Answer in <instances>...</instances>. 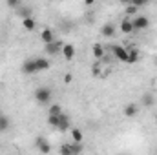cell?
Instances as JSON below:
<instances>
[{
	"mask_svg": "<svg viewBox=\"0 0 157 155\" xmlns=\"http://www.w3.org/2000/svg\"><path fill=\"white\" fill-rule=\"evenodd\" d=\"M60 53H62L64 60H73V59H75V53H77V49H75V46H73V44H64Z\"/></svg>",
	"mask_w": 157,
	"mask_h": 155,
	"instance_id": "7",
	"label": "cell"
},
{
	"mask_svg": "<svg viewBox=\"0 0 157 155\" xmlns=\"http://www.w3.org/2000/svg\"><path fill=\"white\" fill-rule=\"evenodd\" d=\"M40 40L44 42V46H46V44H51V42H55L53 29H49V28H44V29L40 31Z\"/></svg>",
	"mask_w": 157,
	"mask_h": 155,
	"instance_id": "12",
	"label": "cell"
},
{
	"mask_svg": "<svg viewBox=\"0 0 157 155\" xmlns=\"http://www.w3.org/2000/svg\"><path fill=\"white\" fill-rule=\"evenodd\" d=\"M119 29L124 33V35H130V33H133V24H132V18H122L121 20V24H119Z\"/></svg>",
	"mask_w": 157,
	"mask_h": 155,
	"instance_id": "11",
	"label": "cell"
},
{
	"mask_svg": "<svg viewBox=\"0 0 157 155\" xmlns=\"http://www.w3.org/2000/svg\"><path fill=\"white\" fill-rule=\"evenodd\" d=\"M70 148H71V153H73V155L82 153V150H84L82 142H70Z\"/></svg>",
	"mask_w": 157,
	"mask_h": 155,
	"instance_id": "22",
	"label": "cell"
},
{
	"mask_svg": "<svg viewBox=\"0 0 157 155\" xmlns=\"http://www.w3.org/2000/svg\"><path fill=\"white\" fill-rule=\"evenodd\" d=\"M91 73H93V77H101V75H102L101 66H99V64H93V66H91Z\"/></svg>",
	"mask_w": 157,
	"mask_h": 155,
	"instance_id": "26",
	"label": "cell"
},
{
	"mask_svg": "<svg viewBox=\"0 0 157 155\" xmlns=\"http://www.w3.org/2000/svg\"><path fill=\"white\" fill-rule=\"evenodd\" d=\"M139 104L137 102H128L126 106H124V117H128V119H133V117L139 113Z\"/></svg>",
	"mask_w": 157,
	"mask_h": 155,
	"instance_id": "9",
	"label": "cell"
},
{
	"mask_svg": "<svg viewBox=\"0 0 157 155\" xmlns=\"http://www.w3.org/2000/svg\"><path fill=\"white\" fill-rule=\"evenodd\" d=\"M130 4H132V6H135L137 9H139V7H143V6H146V2H144V0H132Z\"/></svg>",
	"mask_w": 157,
	"mask_h": 155,
	"instance_id": "27",
	"label": "cell"
},
{
	"mask_svg": "<svg viewBox=\"0 0 157 155\" xmlns=\"http://www.w3.org/2000/svg\"><path fill=\"white\" fill-rule=\"evenodd\" d=\"M64 113L62 112V108H60V104H49V108H48V115H55V117H60Z\"/></svg>",
	"mask_w": 157,
	"mask_h": 155,
	"instance_id": "19",
	"label": "cell"
},
{
	"mask_svg": "<svg viewBox=\"0 0 157 155\" xmlns=\"http://www.w3.org/2000/svg\"><path fill=\"white\" fill-rule=\"evenodd\" d=\"M59 153L60 155H73L71 153V148H70V142H64V144L59 148Z\"/></svg>",
	"mask_w": 157,
	"mask_h": 155,
	"instance_id": "23",
	"label": "cell"
},
{
	"mask_svg": "<svg viewBox=\"0 0 157 155\" xmlns=\"http://www.w3.org/2000/svg\"><path fill=\"white\" fill-rule=\"evenodd\" d=\"M126 15H137V7H135V6H132V4H130V6H128V7H126Z\"/></svg>",
	"mask_w": 157,
	"mask_h": 155,
	"instance_id": "28",
	"label": "cell"
},
{
	"mask_svg": "<svg viewBox=\"0 0 157 155\" xmlns=\"http://www.w3.org/2000/svg\"><path fill=\"white\" fill-rule=\"evenodd\" d=\"M51 99H53V91H51V88H48V86H40L35 89V100L39 102V104H51Z\"/></svg>",
	"mask_w": 157,
	"mask_h": 155,
	"instance_id": "1",
	"label": "cell"
},
{
	"mask_svg": "<svg viewBox=\"0 0 157 155\" xmlns=\"http://www.w3.org/2000/svg\"><path fill=\"white\" fill-rule=\"evenodd\" d=\"M35 66H37V71H46V70H49V66H51V62H49V59H46V57H35Z\"/></svg>",
	"mask_w": 157,
	"mask_h": 155,
	"instance_id": "10",
	"label": "cell"
},
{
	"mask_svg": "<svg viewBox=\"0 0 157 155\" xmlns=\"http://www.w3.org/2000/svg\"><path fill=\"white\" fill-rule=\"evenodd\" d=\"M155 62H157V59H155Z\"/></svg>",
	"mask_w": 157,
	"mask_h": 155,
	"instance_id": "30",
	"label": "cell"
},
{
	"mask_svg": "<svg viewBox=\"0 0 157 155\" xmlns=\"http://www.w3.org/2000/svg\"><path fill=\"white\" fill-rule=\"evenodd\" d=\"M35 148L44 155L51 153V144H49V141H48L46 137H37V139H35Z\"/></svg>",
	"mask_w": 157,
	"mask_h": 155,
	"instance_id": "4",
	"label": "cell"
},
{
	"mask_svg": "<svg viewBox=\"0 0 157 155\" xmlns=\"http://www.w3.org/2000/svg\"><path fill=\"white\" fill-rule=\"evenodd\" d=\"M59 119H60V117L48 115V124H49V126H53V128H57V126H59Z\"/></svg>",
	"mask_w": 157,
	"mask_h": 155,
	"instance_id": "25",
	"label": "cell"
},
{
	"mask_svg": "<svg viewBox=\"0 0 157 155\" xmlns=\"http://www.w3.org/2000/svg\"><path fill=\"white\" fill-rule=\"evenodd\" d=\"M71 80H73V75H71V73H66V75H64V82H66V84H70Z\"/></svg>",
	"mask_w": 157,
	"mask_h": 155,
	"instance_id": "29",
	"label": "cell"
},
{
	"mask_svg": "<svg viewBox=\"0 0 157 155\" xmlns=\"http://www.w3.org/2000/svg\"><path fill=\"white\" fill-rule=\"evenodd\" d=\"M22 73H24V75L39 73V71H37V66H35V59H26V60H24V64H22Z\"/></svg>",
	"mask_w": 157,
	"mask_h": 155,
	"instance_id": "6",
	"label": "cell"
},
{
	"mask_svg": "<svg viewBox=\"0 0 157 155\" xmlns=\"http://www.w3.org/2000/svg\"><path fill=\"white\" fill-rule=\"evenodd\" d=\"M132 24H133V31H143V29H148L150 18L144 17V15H137V17L132 18Z\"/></svg>",
	"mask_w": 157,
	"mask_h": 155,
	"instance_id": "2",
	"label": "cell"
},
{
	"mask_svg": "<svg viewBox=\"0 0 157 155\" xmlns=\"http://www.w3.org/2000/svg\"><path fill=\"white\" fill-rule=\"evenodd\" d=\"M22 28H24L26 31H35V29H37V20H35V17L22 20Z\"/></svg>",
	"mask_w": 157,
	"mask_h": 155,
	"instance_id": "18",
	"label": "cell"
},
{
	"mask_svg": "<svg viewBox=\"0 0 157 155\" xmlns=\"http://www.w3.org/2000/svg\"><path fill=\"white\" fill-rule=\"evenodd\" d=\"M22 4H24L22 0H7V7H11V9H18Z\"/></svg>",
	"mask_w": 157,
	"mask_h": 155,
	"instance_id": "24",
	"label": "cell"
},
{
	"mask_svg": "<svg viewBox=\"0 0 157 155\" xmlns=\"http://www.w3.org/2000/svg\"><path fill=\"white\" fill-rule=\"evenodd\" d=\"M155 104V95L154 93H144L143 97H141V106H144V108H150V106H154Z\"/></svg>",
	"mask_w": 157,
	"mask_h": 155,
	"instance_id": "15",
	"label": "cell"
},
{
	"mask_svg": "<svg viewBox=\"0 0 157 155\" xmlns=\"http://www.w3.org/2000/svg\"><path fill=\"white\" fill-rule=\"evenodd\" d=\"M57 130H60V131H68V130H71V120H70V117L66 115V113H62V115H60Z\"/></svg>",
	"mask_w": 157,
	"mask_h": 155,
	"instance_id": "13",
	"label": "cell"
},
{
	"mask_svg": "<svg viewBox=\"0 0 157 155\" xmlns=\"http://www.w3.org/2000/svg\"><path fill=\"white\" fill-rule=\"evenodd\" d=\"M71 142H82V139H84V133H82V130L80 128H71Z\"/></svg>",
	"mask_w": 157,
	"mask_h": 155,
	"instance_id": "21",
	"label": "cell"
},
{
	"mask_svg": "<svg viewBox=\"0 0 157 155\" xmlns=\"http://www.w3.org/2000/svg\"><path fill=\"white\" fill-rule=\"evenodd\" d=\"M17 13H18V17H20L22 20H26V18H33V7L28 6V4H22V6L17 9Z\"/></svg>",
	"mask_w": 157,
	"mask_h": 155,
	"instance_id": "8",
	"label": "cell"
},
{
	"mask_svg": "<svg viewBox=\"0 0 157 155\" xmlns=\"http://www.w3.org/2000/svg\"><path fill=\"white\" fill-rule=\"evenodd\" d=\"M62 46H64V42L55 40V42H51V44H46V46H44V51H46L49 57H53V55H57V53L62 51Z\"/></svg>",
	"mask_w": 157,
	"mask_h": 155,
	"instance_id": "5",
	"label": "cell"
},
{
	"mask_svg": "<svg viewBox=\"0 0 157 155\" xmlns=\"http://www.w3.org/2000/svg\"><path fill=\"white\" fill-rule=\"evenodd\" d=\"M112 53H113V57L121 60V62H126L128 60V49L124 47V46H121V44H112Z\"/></svg>",
	"mask_w": 157,
	"mask_h": 155,
	"instance_id": "3",
	"label": "cell"
},
{
	"mask_svg": "<svg viewBox=\"0 0 157 155\" xmlns=\"http://www.w3.org/2000/svg\"><path fill=\"white\" fill-rule=\"evenodd\" d=\"M91 53H93V59L102 60L104 55H106V49L102 47V44H93V46H91Z\"/></svg>",
	"mask_w": 157,
	"mask_h": 155,
	"instance_id": "14",
	"label": "cell"
},
{
	"mask_svg": "<svg viewBox=\"0 0 157 155\" xmlns=\"http://www.w3.org/2000/svg\"><path fill=\"white\" fill-rule=\"evenodd\" d=\"M9 128H11V119L7 115H2L0 113V131L6 133V131H9Z\"/></svg>",
	"mask_w": 157,
	"mask_h": 155,
	"instance_id": "17",
	"label": "cell"
},
{
	"mask_svg": "<svg viewBox=\"0 0 157 155\" xmlns=\"http://www.w3.org/2000/svg\"><path fill=\"white\" fill-rule=\"evenodd\" d=\"M101 33H102V37H113L115 35V26L113 24H104Z\"/></svg>",
	"mask_w": 157,
	"mask_h": 155,
	"instance_id": "20",
	"label": "cell"
},
{
	"mask_svg": "<svg viewBox=\"0 0 157 155\" xmlns=\"http://www.w3.org/2000/svg\"><path fill=\"white\" fill-rule=\"evenodd\" d=\"M139 59H141V53H139V49H135V47H130V49H128V60H126V64H135Z\"/></svg>",
	"mask_w": 157,
	"mask_h": 155,
	"instance_id": "16",
	"label": "cell"
}]
</instances>
